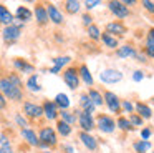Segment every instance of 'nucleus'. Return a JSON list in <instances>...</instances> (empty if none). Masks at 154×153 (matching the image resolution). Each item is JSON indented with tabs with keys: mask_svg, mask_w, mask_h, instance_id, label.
Instances as JSON below:
<instances>
[{
	"mask_svg": "<svg viewBox=\"0 0 154 153\" xmlns=\"http://www.w3.org/2000/svg\"><path fill=\"white\" fill-rule=\"evenodd\" d=\"M0 93L7 100H12V102H22L25 96L23 88L17 86L15 83H12L8 80V76H0Z\"/></svg>",
	"mask_w": 154,
	"mask_h": 153,
	"instance_id": "obj_1",
	"label": "nucleus"
},
{
	"mask_svg": "<svg viewBox=\"0 0 154 153\" xmlns=\"http://www.w3.org/2000/svg\"><path fill=\"white\" fill-rule=\"evenodd\" d=\"M38 140H40L38 148H42V150H48V148H53V146L58 145L57 132L51 126H42L40 132H38Z\"/></svg>",
	"mask_w": 154,
	"mask_h": 153,
	"instance_id": "obj_2",
	"label": "nucleus"
},
{
	"mask_svg": "<svg viewBox=\"0 0 154 153\" xmlns=\"http://www.w3.org/2000/svg\"><path fill=\"white\" fill-rule=\"evenodd\" d=\"M94 122H96V128L104 135H111V133L116 132V122H114L113 116L106 115V113H100Z\"/></svg>",
	"mask_w": 154,
	"mask_h": 153,
	"instance_id": "obj_3",
	"label": "nucleus"
},
{
	"mask_svg": "<svg viewBox=\"0 0 154 153\" xmlns=\"http://www.w3.org/2000/svg\"><path fill=\"white\" fill-rule=\"evenodd\" d=\"M22 30L23 28L17 27L15 23L4 27L2 28V40H4V43L5 45H14V43H17L22 37Z\"/></svg>",
	"mask_w": 154,
	"mask_h": 153,
	"instance_id": "obj_4",
	"label": "nucleus"
},
{
	"mask_svg": "<svg viewBox=\"0 0 154 153\" xmlns=\"http://www.w3.org/2000/svg\"><path fill=\"white\" fill-rule=\"evenodd\" d=\"M76 116H78L76 123L80 125L81 132L91 133L94 128H96V122H94V118H93V115H91V113L83 112V110H76Z\"/></svg>",
	"mask_w": 154,
	"mask_h": 153,
	"instance_id": "obj_5",
	"label": "nucleus"
},
{
	"mask_svg": "<svg viewBox=\"0 0 154 153\" xmlns=\"http://www.w3.org/2000/svg\"><path fill=\"white\" fill-rule=\"evenodd\" d=\"M63 82L66 83V86L70 90H78L80 88V76H78V68L76 67H66V68L63 70Z\"/></svg>",
	"mask_w": 154,
	"mask_h": 153,
	"instance_id": "obj_6",
	"label": "nucleus"
},
{
	"mask_svg": "<svg viewBox=\"0 0 154 153\" xmlns=\"http://www.w3.org/2000/svg\"><path fill=\"white\" fill-rule=\"evenodd\" d=\"M108 10H109L111 13H113L116 18L123 20V18H128V17L131 15V10L129 7H126L121 0H109V2L106 3Z\"/></svg>",
	"mask_w": 154,
	"mask_h": 153,
	"instance_id": "obj_7",
	"label": "nucleus"
},
{
	"mask_svg": "<svg viewBox=\"0 0 154 153\" xmlns=\"http://www.w3.org/2000/svg\"><path fill=\"white\" fill-rule=\"evenodd\" d=\"M103 100H104L106 108L109 110L111 113L119 115V113L123 112V110H121V100H119V96H118L116 93H113L111 90H106V92L103 93Z\"/></svg>",
	"mask_w": 154,
	"mask_h": 153,
	"instance_id": "obj_8",
	"label": "nucleus"
},
{
	"mask_svg": "<svg viewBox=\"0 0 154 153\" xmlns=\"http://www.w3.org/2000/svg\"><path fill=\"white\" fill-rule=\"evenodd\" d=\"M123 80V72L118 68H104L100 73V82L106 83V85H114Z\"/></svg>",
	"mask_w": 154,
	"mask_h": 153,
	"instance_id": "obj_9",
	"label": "nucleus"
},
{
	"mask_svg": "<svg viewBox=\"0 0 154 153\" xmlns=\"http://www.w3.org/2000/svg\"><path fill=\"white\" fill-rule=\"evenodd\" d=\"M104 32H108L109 35L116 37L118 40L119 38H124L128 33V27L124 25L121 20H113V22H108L106 27H104Z\"/></svg>",
	"mask_w": 154,
	"mask_h": 153,
	"instance_id": "obj_10",
	"label": "nucleus"
},
{
	"mask_svg": "<svg viewBox=\"0 0 154 153\" xmlns=\"http://www.w3.org/2000/svg\"><path fill=\"white\" fill-rule=\"evenodd\" d=\"M45 7H47V13H48V20H50L51 23H55V25H63L65 23V15H63V12H61L60 8H58L55 3H50V2H47L45 3Z\"/></svg>",
	"mask_w": 154,
	"mask_h": 153,
	"instance_id": "obj_11",
	"label": "nucleus"
},
{
	"mask_svg": "<svg viewBox=\"0 0 154 153\" xmlns=\"http://www.w3.org/2000/svg\"><path fill=\"white\" fill-rule=\"evenodd\" d=\"M12 65H14V68L17 70V73H22V75H32V73H35V65L33 63H30L25 58H20V57H15L14 62H12Z\"/></svg>",
	"mask_w": 154,
	"mask_h": 153,
	"instance_id": "obj_12",
	"label": "nucleus"
},
{
	"mask_svg": "<svg viewBox=\"0 0 154 153\" xmlns=\"http://www.w3.org/2000/svg\"><path fill=\"white\" fill-rule=\"evenodd\" d=\"M23 116L30 120H38L40 116H43V108L42 105H37L33 102H25L23 103Z\"/></svg>",
	"mask_w": 154,
	"mask_h": 153,
	"instance_id": "obj_13",
	"label": "nucleus"
},
{
	"mask_svg": "<svg viewBox=\"0 0 154 153\" xmlns=\"http://www.w3.org/2000/svg\"><path fill=\"white\" fill-rule=\"evenodd\" d=\"M33 12V17H35V22H37V25L40 27H45L48 25V13H47V7H45V3L42 2H37L35 3V8L32 10Z\"/></svg>",
	"mask_w": 154,
	"mask_h": 153,
	"instance_id": "obj_14",
	"label": "nucleus"
},
{
	"mask_svg": "<svg viewBox=\"0 0 154 153\" xmlns=\"http://www.w3.org/2000/svg\"><path fill=\"white\" fill-rule=\"evenodd\" d=\"M118 58L121 60H128V58H134L137 53V48L133 45V43H124V45H119L116 50H114Z\"/></svg>",
	"mask_w": 154,
	"mask_h": 153,
	"instance_id": "obj_15",
	"label": "nucleus"
},
{
	"mask_svg": "<svg viewBox=\"0 0 154 153\" xmlns=\"http://www.w3.org/2000/svg\"><path fill=\"white\" fill-rule=\"evenodd\" d=\"M42 108H43V116L47 120H50V122L58 120V113H60V110H58V106L55 105L53 100H45L43 105H42Z\"/></svg>",
	"mask_w": 154,
	"mask_h": 153,
	"instance_id": "obj_16",
	"label": "nucleus"
},
{
	"mask_svg": "<svg viewBox=\"0 0 154 153\" xmlns=\"http://www.w3.org/2000/svg\"><path fill=\"white\" fill-rule=\"evenodd\" d=\"M20 135H22V138H23L30 146L38 148V145H40V140H38V133L35 132L33 128H30V126H25V128L20 130Z\"/></svg>",
	"mask_w": 154,
	"mask_h": 153,
	"instance_id": "obj_17",
	"label": "nucleus"
},
{
	"mask_svg": "<svg viewBox=\"0 0 154 153\" xmlns=\"http://www.w3.org/2000/svg\"><path fill=\"white\" fill-rule=\"evenodd\" d=\"M78 138H80V142L83 143V146H85L86 150H90V151H96V150H98V140L94 138L91 133H88V132H80Z\"/></svg>",
	"mask_w": 154,
	"mask_h": 153,
	"instance_id": "obj_18",
	"label": "nucleus"
},
{
	"mask_svg": "<svg viewBox=\"0 0 154 153\" xmlns=\"http://www.w3.org/2000/svg\"><path fill=\"white\" fill-rule=\"evenodd\" d=\"M14 18L18 20V22H22V23H27V22H30V20L33 18V12H32L28 7L20 5V7H17V10H15Z\"/></svg>",
	"mask_w": 154,
	"mask_h": 153,
	"instance_id": "obj_19",
	"label": "nucleus"
},
{
	"mask_svg": "<svg viewBox=\"0 0 154 153\" xmlns=\"http://www.w3.org/2000/svg\"><path fill=\"white\" fill-rule=\"evenodd\" d=\"M78 76H80V80L86 86L94 85V78H93V75H91V70L88 68V65H85V63H81V65L78 67Z\"/></svg>",
	"mask_w": 154,
	"mask_h": 153,
	"instance_id": "obj_20",
	"label": "nucleus"
},
{
	"mask_svg": "<svg viewBox=\"0 0 154 153\" xmlns=\"http://www.w3.org/2000/svg\"><path fill=\"white\" fill-rule=\"evenodd\" d=\"M144 55L147 58H154V27H151L146 33V43H144Z\"/></svg>",
	"mask_w": 154,
	"mask_h": 153,
	"instance_id": "obj_21",
	"label": "nucleus"
},
{
	"mask_svg": "<svg viewBox=\"0 0 154 153\" xmlns=\"http://www.w3.org/2000/svg\"><path fill=\"white\" fill-rule=\"evenodd\" d=\"M25 86H27V90L32 92V93H40L42 92V85H40V76H38V73L28 75L27 82H25Z\"/></svg>",
	"mask_w": 154,
	"mask_h": 153,
	"instance_id": "obj_22",
	"label": "nucleus"
},
{
	"mask_svg": "<svg viewBox=\"0 0 154 153\" xmlns=\"http://www.w3.org/2000/svg\"><path fill=\"white\" fill-rule=\"evenodd\" d=\"M134 112H136L143 120H151L152 118V110H151V106L147 105V103L137 102L136 105H134Z\"/></svg>",
	"mask_w": 154,
	"mask_h": 153,
	"instance_id": "obj_23",
	"label": "nucleus"
},
{
	"mask_svg": "<svg viewBox=\"0 0 154 153\" xmlns=\"http://www.w3.org/2000/svg\"><path fill=\"white\" fill-rule=\"evenodd\" d=\"M14 13L4 5V3H0V25L2 27H7V25H12L14 23Z\"/></svg>",
	"mask_w": 154,
	"mask_h": 153,
	"instance_id": "obj_24",
	"label": "nucleus"
},
{
	"mask_svg": "<svg viewBox=\"0 0 154 153\" xmlns=\"http://www.w3.org/2000/svg\"><path fill=\"white\" fill-rule=\"evenodd\" d=\"M101 42H103V45L106 47V48H109V50H116L118 47H119V40L116 38V37H113V35H109L108 32H101Z\"/></svg>",
	"mask_w": 154,
	"mask_h": 153,
	"instance_id": "obj_25",
	"label": "nucleus"
},
{
	"mask_svg": "<svg viewBox=\"0 0 154 153\" xmlns=\"http://www.w3.org/2000/svg\"><path fill=\"white\" fill-rule=\"evenodd\" d=\"M80 108L83 110V112H88L93 115L94 110H96V106L93 105V102L90 100V96H88V93H81L80 95Z\"/></svg>",
	"mask_w": 154,
	"mask_h": 153,
	"instance_id": "obj_26",
	"label": "nucleus"
},
{
	"mask_svg": "<svg viewBox=\"0 0 154 153\" xmlns=\"http://www.w3.org/2000/svg\"><path fill=\"white\" fill-rule=\"evenodd\" d=\"M63 7H65V12L68 15H76L81 10V2L80 0H65Z\"/></svg>",
	"mask_w": 154,
	"mask_h": 153,
	"instance_id": "obj_27",
	"label": "nucleus"
},
{
	"mask_svg": "<svg viewBox=\"0 0 154 153\" xmlns=\"http://www.w3.org/2000/svg\"><path fill=\"white\" fill-rule=\"evenodd\" d=\"M86 93H88L90 100L93 102V105L96 106V108H101V106H104V100H103V95H101V92H98L96 88H90Z\"/></svg>",
	"mask_w": 154,
	"mask_h": 153,
	"instance_id": "obj_28",
	"label": "nucleus"
},
{
	"mask_svg": "<svg viewBox=\"0 0 154 153\" xmlns=\"http://www.w3.org/2000/svg\"><path fill=\"white\" fill-rule=\"evenodd\" d=\"M53 102H55V105L58 106V110H68L70 105H71V102H70V98H68L66 93H57V96H55Z\"/></svg>",
	"mask_w": 154,
	"mask_h": 153,
	"instance_id": "obj_29",
	"label": "nucleus"
},
{
	"mask_svg": "<svg viewBox=\"0 0 154 153\" xmlns=\"http://www.w3.org/2000/svg\"><path fill=\"white\" fill-rule=\"evenodd\" d=\"M58 116H61L60 120H63L65 123H68V125H71V126H73L78 120L76 112H70V110H61V112L58 113Z\"/></svg>",
	"mask_w": 154,
	"mask_h": 153,
	"instance_id": "obj_30",
	"label": "nucleus"
},
{
	"mask_svg": "<svg viewBox=\"0 0 154 153\" xmlns=\"http://www.w3.org/2000/svg\"><path fill=\"white\" fill-rule=\"evenodd\" d=\"M86 33H88V38L93 40V42H100L101 38V28L96 25V23H91V25L86 27Z\"/></svg>",
	"mask_w": 154,
	"mask_h": 153,
	"instance_id": "obj_31",
	"label": "nucleus"
},
{
	"mask_svg": "<svg viewBox=\"0 0 154 153\" xmlns=\"http://www.w3.org/2000/svg\"><path fill=\"white\" fill-rule=\"evenodd\" d=\"M55 132L60 133L61 136H70L71 133H73V126L65 123L63 120H57V130H55Z\"/></svg>",
	"mask_w": 154,
	"mask_h": 153,
	"instance_id": "obj_32",
	"label": "nucleus"
},
{
	"mask_svg": "<svg viewBox=\"0 0 154 153\" xmlns=\"http://www.w3.org/2000/svg\"><path fill=\"white\" fill-rule=\"evenodd\" d=\"M151 142L149 140H136V142L133 143V148L136 153H147L151 150Z\"/></svg>",
	"mask_w": 154,
	"mask_h": 153,
	"instance_id": "obj_33",
	"label": "nucleus"
},
{
	"mask_svg": "<svg viewBox=\"0 0 154 153\" xmlns=\"http://www.w3.org/2000/svg\"><path fill=\"white\" fill-rule=\"evenodd\" d=\"M116 128H119V130H123V132H134V126L129 123V120L126 118V116H118V120H116Z\"/></svg>",
	"mask_w": 154,
	"mask_h": 153,
	"instance_id": "obj_34",
	"label": "nucleus"
},
{
	"mask_svg": "<svg viewBox=\"0 0 154 153\" xmlns=\"http://www.w3.org/2000/svg\"><path fill=\"white\" fill-rule=\"evenodd\" d=\"M51 63H53V67H58V68H65L66 65H70L71 63V57L70 55H61V57H55V58H51Z\"/></svg>",
	"mask_w": 154,
	"mask_h": 153,
	"instance_id": "obj_35",
	"label": "nucleus"
},
{
	"mask_svg": "<svg viewBox=\"0 0 154 153\" xmlns=\"http://www.w3.org/2000/svg\"><path fill=\"white\" fill-rule=\"evenodd\" d=\"M128 120H129V123L134 126V128H137V126H143V125H144V120L141 118L137 113H129V118H128Z\"/></svg>",
	"mask_w": 154,
	"mask_h": 153,
	"instance_id": "obj_36",
	"label": "nucleus"
},
{
	"mask_svg": "<svg viewBox=\"0 0 154 153\" xmlns=\"http://www.w3.org/2000/svg\"><path fill=\"white\" fill-rule=\"evenodd\" d=\"M8 80H10L12 83H15V85L17 86H22V88H23V82H22V78H20V75H18L17 72H10L8 73Z\"/></svg>",
	"mask_w": 154,
	"mask_h": 153,
	"instance_id": "obj_37",
	"label": "nucleus"
},
{
	"mask_svg": "<svg viewBox=\"0 0 154 153\" xmlns=\"http://www.w3.org/2000/svg\"><path fill=\"white\" fill-rule=\"evenodd\" d=\"M101 2H103V0H85L83 5H85V8H86V12H91V10H94Z\"/></svg>",
	"mask_w": 154,
	"mask_h": 153,
	"instance_id": "obj_38",
	"label": "nucleus"
},
{
	"mask_svg": "<svg viewBox=\"0 0 154 153\" xmlns=\"http://www.w3.org/2000/svg\"><path fill=\"white\" fill-rule=\"evenodd\" d=\"M141 5H143V8L147 13H152L154 15V0H141Z\"/></svg>",
	"mask_w": 154,
	"mask_h": 153,
	"instance_id": "obj_39",
	"label": "nucleus"
},
{
	"mask_svg": "<svg viewBox=\"0 0 154 153\" xmlns=\"http://www.w3.org/2000/svg\"><path fill=\"white\" fill-rule=\"evenodd\" d=\"M15 123H17L20 128H25V126H28V118H25L22 113H17V115H15Z\"/></svg>",
	"mask_w": 154,
	"mask_h": 153,
	"instance_id": "obj_40",
	"label": "nucleus"
},
{
	"mask_svg": "<svg viewBox=\"0 0 154 153\" xmlns=\"http://www.w3.org/2000/svg\"><path fill=\"white\" fill-rule=\"evenodd\" d=\"M121 110H124L126 113H134V105L129 100H123L121 102Z\"/></svg>",
	"mask_w": 154,
	"mask_h": 153,
	"instance_id": "obj_41",
	"label": "nucleus"
},
{
	"mask_svg": "<svg viewBox=\"0 0 154 153\" xmlns=\"http://www.w3.org/2000/svg\"><path fill=\"white\" fill-rule=\"evenodd\" d=\"M81 23H83L85 27L93 23V15H91V12H85L83 15H81Z\"/></svg>",
	"mask_w": 154,
	"mask_h": 153,
	"instance_id": "obj_42",
	"label": "nucleus"
},
{
	"mask_svg": "<svg viewBox=\"0 0 154 153\" xmlns=\"http://www.w3.org/2000/svg\"><path fill=\"white\" fill-rule=\"evenodd\" d=\"M151 135H152V130L149 126H143L141 128V140H149Z\"/></svg>",
	"mask_w": 154,
	"mask_h": 153,
	"instance_id": "obj_43",
	"label": "nucleus"
},
{
	"mask_svg": "<svg viewBox=\"0 0 154 153\" xmlns=\"http://www.w3.org/2000/svg\"><path fill=\"white\" fill-rule=\"evenodd\" d=\"M144 72L143 70H134L133 72V76H131V78H133V82H143L144 80Z\"/></svg>",
	"mask_w": 154,
	"mask_h": 153,
	"instance_id": "obj_44",
	"label": "nucleus"
},
{
	"mask_svg": "<svg viewBox=\"0 0 154 153\" xmlns=\"http://www.w3.org/2000/svg\"><path fill=\"white\" fill-rule=\"evenodd\" d=\"M0 153H14V148H12V145H10V143L0 145Z\"/></svg>",
	"mask_w": 154,
	"mask_h": 153,
	"instance_id": "obj_45",
	"label": "nucleus"
},
{
	"mask_svg": "<svg viewBox=\"0 0 154 153\" xmlns=\"http://www.w3.org/2000/svg\"><path fill=\"white\" fill-rule=\"evenodd\" d=\"M134 58H136V62H141V63H146L147 62V57L144 55V53H139V52L136 53V57H134Z\"/></svg>",
	"mask_w": 154,
	"mask_h": 153,
	"instance_id": "obj_46",
	"label": "nucleus"
},
{
	"mask_svg": "<svg viewBox=\"0 0 154 153\" xmlns=\"http://www.w3.org/2000/svg\"><path fill=\"white\" fill-rule=\"evenodd\" d=\"M61 150H63L65 153H75V146L73 145H63Z\"/></svg>",
	"mask_w": 154,
	"mask_h": 153,
	"instance_id": "obj_47",
	"label": "nucleus"
},
{
	"mask_svg": "<svg viewBox=\"0 0 154 153\" xmlns=\"http://www.w3.org/2000/svg\"><path fill=\"white\" fill-rule=\"evenodd\" d=\"M5 108H7V98L0 93V110H5Z\"/></svg>",
	"mask_w": 154,
	"mask_h": 153,
	"instance_id": "obj_48",
	"label": "nucleus"
},
{
	"mask_svg": "<svg viewBox=\"0 0 154 153\" xmlns=\"http://www.w3.org/2000/svg\"><path fill=\"white\" fill-rule=\"evenodd\" d=\"M5 143H10V140L5 133H0V145H5Z\"/></svg>",
	"mask_w": 154,
	"mask_h": 153,
	"instance_id": "obj_49",
	"label": "nucleus"
},
{
	"mask_svg": "<svg viewBox=\"0 0 154 153\" xmlns=\"http://www.w3.org/2000/svg\"><path fill=\"white\" fill-rule=\"evenodd\" d=\"M121 2H123L126 7H133V5H136V3L139 2V0H121Z\"/></svg>",
	"mask_w": 154,
	"mask_h": 153,
	"instance_id": "obj_50",
	"label": "nucleus"
},
{
	"mask_svg": "<svg viewBox=\"0 0 154 153\" xmlns=\"http://www.w3.org/2000/svg\"><path fill=\"white\" fill-rule=\"evenodd\" d=\"M23 2H27V3H37L38 0H23Z\"/></svg>",
	"mask_w": 154,
	"mask_h": 153,
	"instance_id": "obj_51",
	"label": "nucleus"
},
{
	"mask_svg": "<svg viewBox=\"0 0 154 153\" xmlns=\"http://www.w3.org/2000/svg\"><path fill=\"white\" fill-rule=\"evenodd\" d=\"M42 153H53V151H50V150H43Z\"/></svg>",
	"mask_w": 154,
	"mask_h": 153,
	"instance_id": "obj_52",
	"label": "nucleus"
},
{
	"mask_svg": "<svg viewBox=\"0 0 154 153\" xmlns=\"http://www.w3.org/2000/svg\"><path fill=\"white\" fill-rule=\"evenodd\" d=\"M152 153H154V151H152Z\"/></svg>",
	"mask_w": 154,
	"mask_h": 153,
	"instance_id": "obj_53",
	"label": "nucleus"
}]
</instances>
